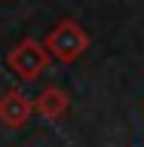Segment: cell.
<instances>
[{
  "label": "cell",
  "mask_w": 144,
  "mask_h": 147,
  "mask_svg": "<svg viewBox=\"0 0 144 147\" xmlns=\"http://www.w3.org/2000/svg\"><path fill=\"white\" fill-rule=\"evenodd\" d=\"M83 49H86V34L80 31L77 22H62L58 28H52V34L46 37V52L62 58V61H74L80 58Z\"/></svg>",
  "instance_id": "6da1fadb"
},
{
  "label": "cell",
  "mask_w": 144,
  "mask_h": 147,
  "mask_svg": "<svg viewBox=\"0 0 144 147\" xmlns=\"http://www.w3.org/2000/svg\"><path fill=\"white\" fill-rule=\"evenodd\" d=\"M9 67L22 77V80H37V74L46 71V64H49V52H46V46H40L37 40H22V43L9 52Z\"/></svg>",
  "instance_id": "7a4b0ae2"
},
{
  "label": "cell",
  "mask_w": 144,
  "mask_h": 147,
  "mask_svg": "<svg viewBox=\"0 0 144 147\" xmlns=\"http://www.w3.org/2000/svg\"><path fill=\"white\" fill-rule=\"evenodd\" d=\"M31 113H34V104H31L18 89H6L0 95V123H3V126L22 129V126H28Z\"/></svg>",
  "instance_id": "3957f363"
},
{
  "label": "cell",
  "mask_w": 144,
  "mask_h": 147,
  "mask_svg": "<svg viewBox=\"0 0 144 147\" xmlns=\"http://www.w3.org/2000/svg\"><path fill=\"white\" fill-rule=\"evenodd\" d=\"M34 110L40 113V117L46 119H62L64 117V110H68V95H64L62 89H55V86H49V89L37 98Z\"/></svg>",
  "instance_id": "277c9868"
}]
</instances>
